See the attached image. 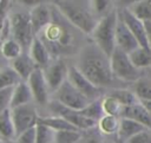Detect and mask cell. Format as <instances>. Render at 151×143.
<instances>
[{"label": "cell", "mask_w": 151, "mask_h": 143, "mask_svg": "<svg viewBox=\"0 0 151 143\" xmlns=\"http://www.w3.org/2000/svg\"><path fill=\"white\" fill-rule=\"evenodd\" d=\"M37 38L45 45L52 59H66L72 56L76 57L86 44L85 38L88 37L72 26L53 6L50 25L42 30Z\"/></svg>", "instance_id": "cell-1"}, {"label": "cell", "mask_w": 151, "mask_h": 143, "mask_svg": "<svg viewBox=\"0 0 151 143\" xmlns=\"http://www.w3.org/2000/svg\"><path fill=\"white\" fill-rule=\"evenodd\" d=\"M72 64L88 82L105 92L124 87V84L118 82L112 74L110 57H107L91 40L83 46L79 53L74 57V63Z\"/></svg>", "instance_id": "cell-2"}, {"label": "cell", "mask_w": 151, "mask_h": 143, "mask_svg": "<svg viewBox=\"0 0 151 143\" xmlns=\"http://www.w3.org/2000/svg\"><path fill=\"white\" fill-rule=\"evenodd\" d=\"M52 4L72 26H74L86 37L92 33L99 21L91 8L90 1L57 0Z\"/></svg>", "instance_id": "cell-3"}, {"label": "cell", "mask_w": 151, "mask_h": 143, "mask_svg": "<svg viewBox=\"0 0 151 143\" xmlns=\"http://www.w3.org/2000/svg\"><path fill=\"white\" fill-rule=\"evenodd\" d=\"M18 5H12L8 13V21L11 27V38L14 39L22 47L24 52H27L33 39V30L29 19V9Z\"/></svg>", "instance_id": "cell-4"}, {"label": "cell", "mask_w": 151, "mask_h": 143, "mask_svg": "<svg viewBox=\"0 0 151 143\" xmlns=\"http://www.w3.org/2000/svg\"><path fill=\"white\" fill-rule=\"evenodd\" d=\"M118 20V9L113 8L105 17L100 18L97 26L88 35V39L100 48L107 57L112 54L116 48V26Z\"/></svg>", "instance_id": "cell-5"}, {"label": "cell", "mask_w": 151, "mask_h": 143, "mask_svg": "<svg viewBox=\"0 0 151 143\" xmlns=\"http://www.w3.org/2000/svg\"><path fill=\"white\" fill-rule=\"evenodd\" d=\"M110 65L113 77L122 84L132 85L142 77V71L131 63L127 53L117 47L110 56Z\"/></svg>", "instance_id": "cell-6"}, {"label": "cell", "mask_w": 151, "mask_h": 143, "mask_svg": "<svg viewBox=\"0 0 151 143\" xmlns=\"http://www.w3.org/2000/svg\"><path fill=\"white\" fill-rule=\"evenodd\" d=\"M51 99H53V100L58 102L59 104H61L63 106L74 110V111L83 110L90 103V100L85 96H83L74 86H72L67 79L51 96Z\"/></svg>", "instance_id": "cell-7"}, {"label": "cell", "mask_w": 151, "mask_h": 143, "mask_svg": "<svg viewBox=\"0 0 151 143\" xmlns=\"http://www.w3.org/2000/svg\"><path fill=\"white\" fill-rule=\"evenodd\" d=\"M11 110V117L14 125L15 137L24 132L25 130L33 128L38 124L39 119V111L34 103L26 104L22 106H18Z\"/></svg>", "instance_id": "cell-8"}, {"label": "cell", "mask_w": 151, "mask_h": 143, "mask_svg": "<svg viewBox=\"0 0 151 143\" xmlns=\"http://www.w3.org/2000/svg\"><path fill=\"white\" fill-rule=\"evenodd\" d=\"M70 63L66 59H53L45 69H42L44 78L46 80L47 87L51 96L66 82L67 71Z\"/></svg>", "instance_id": "cell-9"}, {"label": "cell", "mask_w": 151, "mask_h": 143, "mask_svg": "<svg viewBox=\"0 0 151 143\" xmlns=\"http://www.w3.org/2000/svg\"><path fill=\"white\" fill-rule=\"evenodd\" d=\"M67 80L68 83L74 86L83 96H85L90 102L97 100L101 98L105 95V91L101 89H98L94 86L91 82H88L79 71L78 69L70 63L68 65V71H67Z\"/></svg>", "instance_id": "cell-10"}, {"label": "cell", "mask_w": 151, "mask_h": 143, "mask_svg": "<svg viewBox=\"0 0 151 143\" xmlns=\"http://www.w3.org/2000/svg\"><path fill=\"white\" fill-rule=\"evenodd\" d=\"M26 83L31 90V93L33 97V103L38 108V111H39V109H44L51 99V93L47 87L46 80L44 78L42 70L35 69L32 72V74L28 77Z\"/></svg>", "instance_id": "cell-11"}, {"label": "cell", "mask_w": 151, "mask_h": 143, "mask_svg": "<svg viewBox=\"0 0 151 143\" xmlns=\"http://www.w3.org/2000/svg\"><path fill=\"white\" fill-rule=\"evenodd\" d=\"M52 2L39 1L33 8L29 9V19L34 37H37L42 30H45L52 20Z\"/></svg>", "instance_id": "cell-12"}, {"label": "cell", "mask_w": 151, "mask_h": 143, "mask_svg": "<svg viewBox=\"0 0 151 143\" xmlns=\"http://www.w3.org/2000/svg\"><path fill=\"white\" fill-rule=\"evenodd\" d=\"M118 15L123 20V22L127 26V28L130 30V32L133 34V37L138 41L139 46L143 47V48L150 50L149 44H147V40H146V34H145V28H144L143 21H140L139 19H137L126 7H124L122 9H118Z\"/></svg>", "instance_id": "cell-13"}, {"label": "cell", "mask_w": 151, "mask_h": 143, "mask_svg": "<svg viewBox=\"0 0 151 143\" xmlns=\"http://www.w3.org/2000/svg\"><path fill=\"white\" fill-rule=\"evenodd\" d=\"M114 40H116V47L119 48L120 51L127 53V54L139 47L138 41L133 37V34L130 32L127 26L119 18V15H118L117 26H116V38H114Z\"/></svg>", "instance_id": "cell-14"}, {"label": "cell", "mask_w": 151, "mask_h": 143, "mask_svg": "<svg viewBox=\"0 0 151 143\" xmlns=\"http://www.w3.org/2000/svg\"><path fill=\"white\" fill-rule=\"evenodd\" d=\"M122 117L133 119L139 124L144 125L146 129L151 130V113L144 108V105L140 102H137L129 106H124L120 118Z\"/></svg>", "instance_id": "cell-15"}, {"label": "cell", "mask_w": 151, "mask_h": 143, "mask_svg": "<svg viewBox=\"0 0 151 143\" xmlns=\"http://www.w3.org/2000/svg\"><path fill=\"white\" fill-rule=\"evenodd\" d=\"M27 53L31 57V59L33 60V63L35 64V66L38 69H41V70L45 69L53 60L51 54H50V52L45 47V45L37 37H34V39H33Z\"/></svg>", "instance_id": "cell-16"}, {"label": "cell", "mask_w": 151, "mask_h": 143, "mask_svg": "<svg viewBox=\"0 0 151 143\" xmlns=\"http://www.w3.org/2000/svg\"><path fill=\"white\" fill-rule=\"evenodd\" d=\"M8 65L17 72V74L20 77V79L22 82H26L28 79V77L32 74V72L35 69H38L27 52H22L19 57L11 60L8 63Z\"/></svg>", "instance_id": "cell-17"}, {"label": "cell", "mask_w": 151, "mask_h": 143, "mask_svg": "<svg viewBox=\"0 0 151 143\" xmlns=\"http://www.w3.org/2000/svg\"><path fill=\"white\" fill-rule=\"evenodd\" d=\"M144 130H149V129H146L144 125L139 124L138 122H136L133 119L122 117L119 119L117 138L120 141V143H125L131 137H133L134 135H137V134H139V132H142Z\"/></svg>", "instance_id": "cell-18"}, {"label": "cell", "mask_w": 151, "mask_h": 143, "mask_svg": "<svg viewBox=\"0 0 151 143\" xmlns=\"http://www.w3.org/2000/svg\"><path fill=\"white\" fill-rule=\"evenodd\" d=\"M33 103V97L31 93V90L26 82H20L13 87L12 91V98H11V108L14 109L18 106H22L26 104Z\"/></svg>", "instance_id": "cell-19"}, {"label": "cell", "mask_w": 151, "mask_h": 143, "mask_svg": "<svg viewBox=\"0 0 151 143\" xmlns=\"http://www.w3.org/2000/svg\"><path fill=\"white\" fill-rule=\"evenodd\" d=\"M38 123L45 125L48 129H51L53 132L65 131V130H77L73 125H71L64 118L58 117V116H39Z\"/></svg>", "instance_id": "cell-20"}, {"label": "cell", "mask_w": 151, "mask_h": 143, "mask_svg": "<svg viewBox=\"0 0 151 143\" xmlns=\"http://www.w3.org/2000/svg\"><path fill=\"white\" fill-rule=\"evenodd\" d=\"M126 8L140 21H151V0L133 1Z\"/></svg>", "instance_id": "cell-21"}, {"label": "cell", "mask_w": 151, "mask_h": 143, "mask_svg": "<svg viewBox=\"0 0 151 143\" xmlns=\"http://www.w3.org/2000/svg\"><path fill=\"white\" fill-rule=\"evenodd\" d=\"M0 139H2L4 142L15 139V131L9 109L0 115Z\"/></svg>", "instance_id": "cell-22"}, {"label": "cell", "mask_w": 151, "mask_h": 143, "mask_svg": "<svg viewBox=\"0 0 151 143\" xmlns=\"http://www.w3.org/2000/svg\"><path fill=\"white\" fill-rule=\"evenodd\" d=\"M131 91L139 102H151V79L140 77L131 85Z\"/></svg>", "instance_id": "cell-23"}, {"label": "cell", "mask_w": 151, "mask_h": 143, "mask_svg": "<svg viewBox=\"0 0 151 143\" xmlns=\"http://www.w3.org/2000/svg\"><path fill=\"white\" fill-rule=\"evenodd\" d=\"M131 63L138 69V70H143L146 67L151 66V51L143 48V47H138L134 51H132L131 53L127 54Z\"/></svg>", "instance_id": "cell-24"}, {"label": "cell", "mask_w": 151, "mask_h": 143, "mask_svg": "<svg viewBox=\"0 0 151 143\" xmlns=\"http://www.w3.org/2000/svg\"><path fill=\"white\" fill-rule=\"evenodd\" d=\"M105 95L112 97L113 99H116L123 106H129V105H132V104L139 102L137 99V97L134 96V93L131 91V89H125V87H123V89H113V90L106 91Z\"/></svg>", "instance_id": "cell-25"}, {"label": "cell", "mask_w": 151, "mask_h": 143, "mask_svg": "<svg viewBox=\"0 0 151 143\" xmlns=\"http://www.w3.org/2000/svg\"><path fill=\"white\" fill-rule=\"evenodd\" d=\"M119 117L104 115L97 123V128L100 131L103 136H110V135H117L118 126H119Z\"/></svg>", "instance_id": "cell-26"}, {"label": "cell", "mask_w": 151, "mask_h": 143, "mask_svg": "<svg viewBox=\"0 0 151 143\" xmlns=\"http://www.w3.org/2000/svg\"><path fill=\"white\" fill-rule=\"evenodd\" d=\"M20 82H21L20 77L8 64L0 67V90L14 87Z\"/></svg>", "instance_id": "cell-27"}, {"label": "cell", "mask_w": 151, "mask_h": 143, "mask_svg": "<svg viewBox=\"0 0 151 143\" xmlns=\"http://www.w3.org/2000/svg\"><path fill=\"white\" fill-rule=\"evenodd\" d=\"M0 52L5 60L11 61V60L15 59L17 57H19L24 52V50L19 45V43H17L14 39L9 38L0 44Z\"/></svg>", "instance_id": "cell-28"}, {"label": "cell", "mask_w": 151, "mask_h": 143, "mask_svg": "<svg viewBox=\"0 0 151 143\" xmlns=\"http://www.w3.org/2000/svg\"><path fill=\"white\" fill-rule=\"evenodd\" d=\"M104 97V96H103ZM101 97V98H103ZM101 98L97 99V100H93V102H90L83 110H80L79 112L85 116L86 118L88 119H92L96 123H98V121L105 115L104 113V110H103V103H101Z\"/></svg>", "instance_id": "cell-29"}, {"label": "cell", "mask_w": 151, "mask_h": 143, "mask_svg": "<svg viewBox=\"0 0 151 143\" xmlns=\"http://www.w3.org/2000/svg\"><path fill=\"white\" fill-rule=\"evenodd\" d=\"M101 103H103V110L105 115H110V116H116L120 118L122 111H123V105L119 104L116 99H113L110 96L104 95V97L101 98Z\"/></svg>", "instance_id": "cell-30"}, {"label": "cell", "mask_w": 151, "mask_h": 143, "mask_svg": "<svg viewBox=\"0 0 151 143\" xmlns=\"http://www.w3.org/2000/svg\"><path fill=\"white\" fill-rule=\"evenodd\" d=\"M90 5H91L93 13L96 14V17L98 19L105 17L113 8H116L114 2L107 1V0H92V1H90Z\"/></svg>", "instance_id": "cell-31"}, {"label": "cell", "mask_w": 151, "mask_h": 143, "mask_svg": "<svg viewBox=\"0 0 151 143\" xmlns=\"http://www.w3.org/2000/svg\"><path fill=\"white\" fill-rule=\"evenodd\" d=\"M81 131L78 130H65L57 131L53 134L52 143H77L80 138Z\"/></svg>", "instance_id": "cell-32"}, {"label": "cell", "mask_w": 151, "mask_h": 143, "mask_svg": "<svg viewBox=\"0 0 151 143\" xmlns=\"http://www.w3.org/2000/svg\"><path fill=\"white\" fill-rule=\"evenodd\" d=\"M77 143H105V142H104V136L96 126L93 129L83 131Z\"/></svg>", "instance_id": "cell-33"}, {"label": "cell", "mask_w": 151, "mask_h": 143, "mask_svg": "<svg viewBox=\"0 0 151 143\" xmlns=\"http://www.w3.org/2000/svg\"><path fill=\"white\" fill-rule=\"evenodd\" d=\"M53 131L42 124H37V139L35 143H52Z\"/></svg>", "instance_id": "cell-34"}, {"label": "cell", "mask_w": 151, "mask_h": 143, "mask_svg": "<svg viewBox=\"0 0 151 143\" xmlns=\"http://www.w3.org/2000/svg\"><path fill=\"white\" fill-rule=\"evenodd\" d=\"M35 139H37V125L18 135L14 142L15 143H35Z\"/></svg>", "instance_id": "cell-35"}, {"label": "cell", "mask_w": 151, "mask_h": 143, "mask_svg": "<svg viewBox=\"0 0 151 143\" xmlns=\"http://www.w3.org/2000/svg\"><path fill=\"white\" fill-rule=\"evenodd\" d=\"M12 91H13V87L0 90V115L11 108Z\"/></svg>", "instance_id": "cell-36"}, {"label": "cell", "mask_w": 151, "mask_h": 143, "mask_svg": "<svg viewBox=\"0 0 151 143\" xmlns=\"http://www.w3.org/2000/svg\"><path fill=\"white\" fill-rule=\"evenodd\" d=\"M12 4L13 2L8 1V0H0V32L2 30L4 24L6 22L7 18H8V13L12 7Z\"/></svg>", "instance_id": "cell-37"}, {"label": "cell", "mask_w": 151, "mask_h": 143, "mask_svg": "<svg viewBox=\"0 0 151 143\" xmlns=\"http://www.w3.org/2000/svg\"><path fill=\"white\" fill-rule=\"evenodd\" d=\"M125 143H151V130H144L131 137Z\"/></svg>", "instance_id": "cell-38"}, {"label": "cell", "mask_w": 151, "mask_h": 143, "mask_svg": "<svg viewBox=\"0 0 151 143\" xmlns=\"http://www.w3.org/2000/svg\"><path fill=\"white\" fill-rule=\"evenodd\" d=\"M144 28H145V34H146V40L149 44V47L151 50V21H144Z\"/></svg>", "instance_id": "cell-39"}, {"label": "cell", "mask_w": 151, "mask_h": 143, "mask_svg": "<svg viewBox=\"0 0 151 143\" xmlns=\"http://www.w3.org/2000/svg\"><path fill=\"white\" fill-rule=\"evenodd\" d=\"M143 105H144V108L151 113V102H140Z\"/></svg>", "instance_id": "cell-40"}, {"label": "cell", "mask_w": 151, "mask_h": 143, "mask_svg": "<svg viewBox=\"0 0 151 143\" xmlns=\"http://www.w3.org/2000/svg\"><path fill=\"white\" fill-rule=\"evenodd\" d=\"M4 61H5V59H4V57L1 56V52H0V67H2V66H5V65H6Z\"/></svg>", "instance_id": "cell-41"}, {"label": "cell", "mask_w": 151, "mask_h": 143, "mask_svg": "<svg viewBox=\"0 0 151 143\" xmlns=\"http://www.w3.org/2000/svg\"><path fill=\"white\" fill-rule=\"evenodd\" d=\"M5 143H15L14 141H7V142H5Z\"/></svg>", "instance_id": "cell-42"}, {"label": "cell", "mask_w": 151, "mask_h": 143, "mask_svg": "<svg viewBox=\"0 0 151 143\" xmlns=\"http://www.w3.org/2000/svg\"><path fill=\"white\" fill-rule=\"evenodd\" d=\"M0 143H5V142H4V141H2V139H0Z\"/></svg>", "instance_id": "cell-43"}]
</instances>
